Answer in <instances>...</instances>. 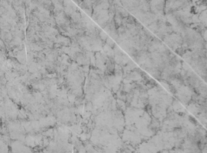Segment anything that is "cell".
<instances>
[{
    "label": "cell",
    "mask_w": 207,
    "mask_h": 153,
    "mask_svg": "<svg viewBox=\"0 0 207 153\" xmlns=\"http://www.w3.org/2000/svg\"><path fill=\"white\" fill-rule=\"evenodd\" d=\"M33 153H43V151H40V152H34Z\"/></svg>",
    "instance_id": "6da1fadb"
}]
</instances>
